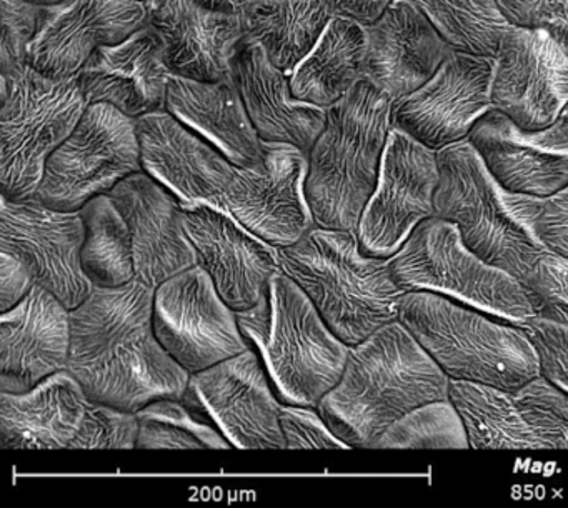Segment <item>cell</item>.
Returning <instances> with one entry per match:
<instances>
[{"instance_id":"cell-1","label":"cell","mask_w":568,"mask_h":508,"mask_svg":"<svg viewBox=\"0 0 568 508\" xmlns=\"http://www.w3.org/2000/svg\"><path fill=\"white\" fill-rule=\"evenodd\" d=\"M154 292L138 278L95 287L71 311L69 372L92 400L138 414L159 398L184 397L191 374L155 335Z\"/></svg>"},{"instance_id":"cell-2","label":"cell","mask_w":568,"mask_h":508,"mask_svg":"<svg viewBox=\"0 0 568 508\" xmlns=\"http://www.w3.org/2000/svg\"><path fill=\"white\" fill-rule=\"evenodd\" d=\"M445 398L450 377L395 321L348 348L341 380L317 408L348 447L371 448L398 418Z\"/></svg>"},{"instance_id":"cell-3","label":"cell","mask_w":568,"mask_h":508,"mask_svg":"<svg viewBox=\"0 0 568 508\" xmlns=\"http://www.w3.org/2000/svg\"><path fill=\"white\" fill-rule=\"evenodd\" d=\"M277 255L282 271L348 347L398 321L407 292L395 281L390 258L362 251L357 232L314 227L297 244L277 248Z\"/></svg>"},{"instance_id":"cell-4","label":"cell","mask_w":568,"mask_h":508,"mask_svg":"<svg viewBox=\"0 0 568 508\" xmlns=\"http://www.w3.org/2000/svg\"><path fill=\"white\" fill-rule=\"evenodd\" d=\"M237 321L282 404L318 407L341 380L351 347L285 272L268 281L254 307L237 312Z\"/></svg>"},{"instance_id":"cell-5","label":"cell","mask_w":568,"mask_h":508,"mask_svg":"<svg viewBox=\"0 0 568 508\" xmlns=\"http://www.w3.org/2000/svg\"><path fill=\"white\" fill-rule=\"evenodd\" d=\"M437 159L434 217L457 225L478 257L524 282L550 252L537 232L544 199L501 187L468 139L442 149Z\"/></svg>"},{"instance_id":"cell-6","label":"cell","mask_w":568,"mask_h":508,"mask_svg":"<svg viewBox=\"0 0 568 508\" xmlns=\"http://www.w3.org/2000/svg\"><path fill=\"white\" fill-rule=\"evenodd\" d=\"M392 99L368 79L327 109V122L308 152L307 197L317 227L357 231L377 187L392 131Z\"/></svg>"},{"instance_id":"cell-7","label":"cell","mask_w":568,"mask_h":508,"mask_svg":"<svg viewBox=\"0 0 568 508\" xmlns=\"http://www.w3.org/2000/svg\"><path fill=\"white\" fill-rule=\"evenodd\" d=\"M398 321L454 380L517 392L540 375L527 332L478 308L432 292H407Z\"/></svg>"},{"instance_id":"cell-8","label":"cell","mask_w":568,"mask_h":508,"mask_svg":"<svg viewBox=\"0 0 568 508\" xmlns=\"http://www.w3.org/2000/svg\"><path fill=\"white\" fill-rule=\"evenodd\" d=\"M390 264L405 292H432L510 324L535 317L525 285L478 257L444 219L422 222Z\"/></svg>"},{"instance_id":"cell-9","label":"cell","mask_w":568,"mask_h":508,"mask_svg":"<svg viewBox=\"0 0 568 508\" xmlns=\"http://www.w3.org/2000/svg\"><path fill=\"white\" fill-rule=\"evenodd\" d=\"M78 79H51L29 65L0 85V189L9 201L38 194L49 158L88 111Z\"/></svg>"},{"instance_id":"cell-10","label":"cell","mask_w":568,"mask_h":508,"mask_svg":"<svg viewBox=\"0 0 568 508\" xmlns=\"http://www.w3.org/2000/svg\"><path fill=\"white\" fill-rule=\"evenodd\" d=\"M141 171L135 119L112 105L92 104L68 141L49 158L36 199L55 211L78 212Z\"/></svg>"},{"instance_id":"cell-11","label":"cell","mask_w":568,"mask_h":508,"mask_svg":"<svg viewBox=\"0 0 568 508\" xmlns=\"http://www.w3.org/2000/svg\"><path fill=\"white\" fill-rule=\"evenodd\" d=\"M114 431L111 405L92 400L69 370L24 394L0 392V447L8 450H108Z\"/></svg>"},{"instance_id":"cell-12","label":"cell","mask_w":568,"mask_h":508,"mask_svg":"<svg viewBox=\"0 0 568 508\" xmlns=\"http://www.w3.org/2000/svg\"><path fill=\"white\" fill-rule=\"evenodd\" d=\"M154 331L165 350L191 375L251 348L237 312L229 307L201 265L155 288Z\"/></svg>"},{"instance_id":"cell-13","label":"cell","mask_w":568,"mask_h":508,"mask_svg":"<svg viewBox=\"0 0 568 508\" xmlns=\"http://www.w3.org/2000/svg\"><path fill=\"white\" fill-rule=\"evenodd\" d=\"M185 404L241 450H284L281 398L254 348L192 374Z\"/></svg>"},{"instance_id":"cell-14","label":"cell","mask_w":568,"mask_h":508,"mask_svg":"<svg viewBox=\"0 0 568 508\" xmlns=\"http://www.w3.org/2000/svg\"><path fill=\"white\" fill-rule=\"evenodd\" d=\"M437 185V152L392 129L377 187L355 231L362 251L375 257H394L415 228L434 217Z\"/></svg>"},{"instance_id":"cell-15","label":"cell","mask_w":568,"mask_h":508,"mask_svg":"<svg viewBox=\"0 0 568 508\" xmlns=\"http://www.w3.org/2000/svg\"><path fill=\"white\" fill-rule=\"evenodd\" d=\"M85 224L81 212L55 211L39 199L9 201L0 195V251L28 264L36 284L69 311L94 292L82 268Z\"/></svg>"},{"instance_id":"cell-16","label":"cell","mask_w":568,"mask_h":508,"mask_svg":"<svg viewBox=\"0 0 568 508\" xmlns=\"http://www.w3.org/2000/svg\"><path fill=\"white\" fill-rule=\"evenodd\" d=\"M308 154L288 144L264 142V158L237 167L229 185V212L255 237L275 248L297 244L317 227L307 197Z\"/></svg>"},{"instance_id":"cell-17","label":"cell","mask_w":568,"mask_h":508,"mask_svg":"<svg viewBox=\"0 0 568 508\" xmlns=\"http://www.w3.org/2000/svg\"><path fill=\"white\" fill-rule=\"evenodd\" d=\"M495 59L452 52L434 78L392 104V129L438 152L467 141L491 108Z\"/></svg>"},{"instance_id":"cell-18","label":"cell","mask_w":568,"mask_h":508,"mask_svg":"<svg viewBox=\"0 0 568 508\" xmlns=\"http://www.w3.org/2000/svg\"><path fill=\"white\" fill-rule=\"evenodd\" d=\"M567 105L565 52L545 32L511 26L495 58L491 108L525 131H544Z\"/></svg>"},{"instance_id":"cell-19","label":"cell","mask_w":568,"mask_h":508,"mask_svg":"<svg viewBox=\"0 0 568 508\" xmlns=\"http://www.w3.org/2000/svg\"><path fill=\"white\" fill-rule=\"evenodd\" d=\"M145 24L138 0H62L42 9L29 65L45 78H75L98 49L121 44Z\"/></svg>"},{"instance_id":"cell-20","label":"cell","mask_w":568,"mask_h":508,"mask_svg":"<svg viewBox=\"0 0 568 508\" xmlns=\"http://www.w3.org/2000/svg\"><path fill=\"white\" fill-rule=\"evenodd\" d=\"M135 122L144 172L182 205H211L231 214L225 194L237 167L217 148L165 109Z\"/></svg>"},{"instance_id":"cell-21","label":"cell","mask_w":568,"mask_h":508,"mask_svg":"<svg viewBox=\"0 0 568 508\" xmlns=\"http://www.w3.org/2000/svg\"><path fill=\"white\" fill-rule=\"evenodd\" d=\"M182 227L229 307L257 304L268 281L282 271L277 248L255 237L232 214L211 205H182Z\"/></svg>"},{"instance_id":"cell-22","label":"cell","mask_w":568,"mask_h":508,"mask_svg":"<svg viewBox=\"0 0 568 508\" xmlns=\"http://www.w3.org/2000/svg\"><path fill=\"white\" fill-rule=\"evenodd\" d=\"M468 142L495 181L515 194L547 199L568 184V135L560 121L544 131H525L490 109Z\"/></svg>"},{"instance_id":"cell-23","label":"cell","mask_w":568,"mask_h":508,"mask_svg":"<svg viewBox=\"0 0 568 508\" xmlns=\"http://www.w3.org/2000/svg\"><path fill=\"white\" fill-rule=\"evenodd\" d=\"M71 311L48 288L0 315V392L24 394L71 360Z\"/></svg>"},{"instance_id":"cell-24","label":"cell","mask_w":568,"mask_h":508,"mask_svg":"<svg viewBox=\"0 0 568 508\" xmlns=\"http://www.w3.org/2000/svg\"><path fill=\"white\" fill-rule=\"evenodd\" d=\"M108 195L131 228L138 281L158 288L199 265L197 252L182 227V202L161 182L148 172H135Z\"/></svg>"},{"instance_id":"cell-25","label":"cell","mask_w":568,"mask_h":508,"mask_svg":"<svg viewBox=\"0 0 568 508\" xmlns=\"http://www.w3.org/2000/svg\"><path fill=\"white\" fill-rule=\"evenodd\" d=\"M171 78L164 41L151 24L98 49L75 75L88 105L109 104L135 121L164 111Z\"/></svg>"},{"instance_id":"cell-26","label":"cell","mask_w":568,"mask_h":508,"mask_svg":"<svg viewBox=\"0 0 568 508\" xmlns=\"http://www.w3.org/2000/svg\"><path fill=\"white\" fill-rule=\"evenodd\" d=\"M365 35L364 78L392 102L427 84L454 52L407 0H394L377 21L365 26Z\"/></svg>"},{"instance_id":"cell-27","label":"cell","mask_w":568,"mask_h":508,"mask_svg":"<svg viewBox=\"0 0 568 508\" xmlns=\"http://www.w3.org/2000/svg\"><path fill=\"white\" fill-rule=\"evenodd\" d=\"M145 11L164 41L172 74L202 82L231 78L232 59L244 41L241 16L211 11L195 0H148Z\"/></svg>"},{"instance_id":"cell-28","label":"cell","mask_w":568,"mask_h":508,"mask_svg":"<svg viewBox=\"0 0 568 508\" xmlns=\"http://www.w3.org/2000/svg\"><path fill=\"white\" fill-rule=\"evenodd\" d=\"M231 78L262 142L311 152L324 131L327 111L295 99L291 75L272 64L261 44L248 39L241 42Z\"/></svg>"},{"instance_id":"cell-29","label":"cell","mask_w":568,"mask_h":508,"mask_svg":"<svg viewBox=\"0 0 568 508\" xmlns=\"http://www.w3.org/2000/svg\"><path fill=\"white\" fill-rule=\"evenodd\" d=\"M165 111L211 142L235 167H252L264 158V142L232 78L202 82L172 74Z\"/></svg>"},{"instance_id":"cell-30","label":"cell","mask_w":568,"mask_h":508,"mask_svg":"<svg viewBox=\"0 0 568 508\" xmlns=\"http://www.w3.org/2000/svg\"><path fill=\"white\" fill-rule=\"evenodd\" d=\"M365 54V26L334 16L311 54L291 74L295 99L327 111L364 79Z\"/></svg>"},{"instance_id":"cell-31","label":"cell","mask_w":568,"mask_h":508,"mask_svg":"<svg viewBox=\"0 0 568 508\" xmlns=\"http://www.w3.org/2000/svg\"><path fill=\"white\" fill-rule=\"evenodd\" d=\"M334 18L327 0H254L241 14L244 39L257 42L291 75Z\"/></svg>"},{"instance_id":"cell-32","label":"cell","mask_w":568,"mask_h":508,"mask_svg":"<svg viewBox=\"0 0 568 508\" xmlns=\"http://www.w3.org/2000/svg\"><path fill=\"white\" fill-rule=\"evenodd\" d=\"M450 400L474 450H544L521 417L514 392L450 378Z\"/></svg>"},{"instance_id":"cell-33","label":"cell","mask_w":568,"mask_h":508,"mask_svg":"<svg viewBox=\"0 0 568 508\" xmlns=\"http://www.w3.org/2000/svg\"><path fill=\"white\" fill-rule=\"evenodd\" d=\"M85 224L82 268L94 287H122L135 281L134 244L124 215L109 195H98L81 209Z\"/></svg>"},{"instance_id":"cell-34","label":"cell","mask_w":568,"mask_h":508,"mask_svg":"<svg viewBox=\"0 0 568 508\" xmlns=\"http://www.w3.org/2000/svg\"><path fill=\"white\" fill-rule=\"evenodd\" d=\"M437 29L448 48L462 54L497 58L511 28L497 0H407Z\"/></svg>"},{"instance_id":"cell-35","label":"cell","mask_w":568,"mask_h":508,"mask_svg":"<svg viewBox=\"0 0 568 508\" xmlns=\"http://www.w3.org/2000/svg\"><path fill=\"white\" fill-rule=\"evenodd\" d=\"M138 447L144 450H227L231 441L184 398L164 397L138 412Z\"/></svg>"},{"instance_id":"cell-36","label":"cell","mask_w":568,"mask_h":508,"mask_svg":"<svg viewBox=\"0 0 568 508\" xmlns=\"http://www.w3.org/2000/svg\"><path fill=\"white\" fill-rule=\"evenodd\" d=\"M371 448L377 450H467V430L450 398L428 402L392 424Z\"/></svg>"},{"instance_id":"cell-37","label":"cell","mask_w":568,"mask_h":508,"mask_svg":"<svg viewBox=\"0 0 568 508\" xmlns=\"http://www.w3.org/2000/svg\"><path fill=\"white\" fill-rule=\"evenodd\" d=\"M521 417L544 450H568V394L538 375L514 392Z\"/></svg>"},{"instance_id":"cell-38","label":"cell","mask_w":568,"mask_h":508,"mask_svg":"<svg viewBox=\"0 0 568 508\" xmlns=\"http://www.w3.org/2000/svg\"><path fill=\"white\" fill-rule=\"evenodd\" d=\"M42 9L26 0H2L0 85L11 84L29 68V52L38 38Z\"/></svg>"},{"instance_id":"cell-39","label":"cell","mask_w":568,"mask_h":508,"mask_svg":"<svg viewBox=\"0 0 568 508\" xmlns=\"http://www.w3.org/2000/svg\"><path fill=\"white\" fill-rule=\"evenodd\" d=\"M535 317L568 328V258L547 252L521 282Z\"/></svg>"},{"instance_id":"cell-40","label":"cell","mask_w":568,"mask_h":508,"mask_svg":"<svg viewBox=\"0 0 568 508\" xmlns=\"http://www.w3.org/2000/svg\"><path fill=\"white\" fill-rule=\"evenodd\" d=\"M514 28L541 31L568 58V0H497Z\"/></svg>"},{"instance_id":"cell-41","label":"cell","mask_w":568,"mask_h":508,"mask_svg":"<svg viewBox=\"0 0 568 508\" xmlns=\"http://www.w3.org/2000/svg\"><path fill=\"white\" fill-rule=\"evenodd\" d=\"M281 427L285 438V448L288 450H321V448L345 450V448H351L331 430L317 407L282 404Z\"/></svg>"},{"instance_id":"cell-42","label":"cell","mask_w":568,"mask_h":508,"mask_svg":"<svg viewBox=\"0 0 568 508\" xmlns=\"http://www.w3.org/2000/svg\"><path fill=\"white\" fill-rule=\"evenodd\" d=\"M518 325L534 342L540 375L568 394V328L537 317Z\"/></svg>"},{"instance_id":"cell-43","label":"cell","mask_w":568,"mask_h":508,"mask_svg":"<svg viewBox=\"0 0 568 508\" xmlns=\"http://www.w3.org/2000/svg\"><path fill=\"white\" fill-rule=\"evenodd\" d=\"M537 232L548 251L568 258V184L544 199Z\"/></svg>"},{"instance_id":"cell-44","label":"cell","mask_w":568,"mask_h":508,"mask_svg":"<svg viewBox=\"0 0 568 508\" xmlns=\"http://www.w3.org/2000/svg\"><path fill=\"white\" fill-rule=\"evenodd\" d=\"M34 274L21 258L0 251V312L11 311L21 304L36 287Z\"/></svg>"},{"instance_id":"cell-45","label":"cell","mask_w":568,"mask_h":508,"mask_svg":"<svg viewBox=\"0 0 568 508\" xmlns=\"http://www.w3.org/2000/svg\"><path fill=\"white\" fill-rule=\"evenodd\" d=\"M334 16L354 19L362 26L377 21L394 0H327Z\"/></svg>"},{"instance_id":"cell-46","label":"cell","mask_w":568,"mask_h":508,"mask_svg":"<svg viewBox=\"0 0 568 508\" xmlns=\"http://www.w3.org/2000/svg\"><path fill=\"white\" fill-rule=\"evenodd\" d=\"M195 2L221 14L241 16L254 0H195Z\"/></svg>"},{"instance_id":"cell-47","label":"cell","mask_w":568,"mask_h":508,"mask_svg":"<svg viewBox=\"0 0 568 508\" xmlns=\"http://www.w3.org/2000/svg\"><path fill=\"white\" fill-rule=\"evenodd\" d=\"M26 2L42 6V8H49V6L59 4V2H62V0H26Z\"/></svg>"},{"instance_id":"cell-48","label":"cell","mask_w":568,"mask_h":508,"mask_svg":"<svg viewBox=\"0 0 568 508\" xmlns=\"http://www.w3.org/2000/svg\"><path fill=\"white\" fill-rule=\"evenodd\" d=\"M558 121H560L561 128H564V131L567 132L568 135V105L565 108L564 114L560 115Z\"/></svg>"},{"instance_id":"cell-49","label":"cell","mask_w":568,"mask_h":508,"mask_svg":"<svg viewBox=\"0 0 568 508\" xmlns=\"http://www.w3.org/2000/svg\"><path fill=\"white\" fill-rule=\"evenodd\" d=\"M138 2H142V4H145V2H148V0H138Z\"/></svg>"}]
</instances>
